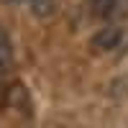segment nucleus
<instances>
[{"label":"nucleus","mask_w":128,"mask_h":128,"mask_svg":"<svg viewBox=\"0 0 128 128\" xmlns=\"http://www.w3.org/2000/svg\"><path fill=\"white\" fill-rule=\"evenodd\" d=\"M123 38H128V31L123 26H105L92 36V49L98 51H118L123 46Z\"/></svg>","instance_id":"f257e3e1"},{"label":"nucleus","mask_w":128,"mask_h":128,"mask_svg":"<svg viewBox=\"0 0 128 128\" xmlns=\"http://www.w3.org/2000/svg\"><path fill=\"white\" fill-rule=\"evenodd\" d=\"M3 41H8V36H5V31L0 28V44H3Z\"/></svg>","instance_id":"f03ea898"},{"label":"nucleus","mask_w":128,"mask_h":128,"mask_svg":"<svg viewBox=\"0 0 128 128\" xmlns=\"http://www.w3.org/2000/svg\"><path fill=\"white\" fill-rule=\"evenodd\" d=\"M3 3H16V0H3Z\"/></svg>","instance_id":"7ed1b4c3"}]
</instances>
